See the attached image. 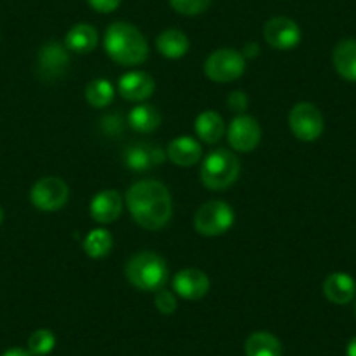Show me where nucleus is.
<instances>
[{
    "instance_id": "obj_1",
    "label": "nucleus",
    "mask_w": 356,
    "mask_h": 356,
    "mask_svg": "<svg viewBox=\"0 0 356 356\" xmlns=\"http://www.w3.org/2000/svg\"><path fill=\"white\" fill-rule=\"evenodd\" d=\"M131 217L136 224L149 231H157L170 222L173 213L170 191L157 180H140L126 193Z\"/></svg>"
},
{
    "instance_id": "obj_2",
    "label": "nucleus",
    "mask_w": 356,
    "mask_h": 356,
    "mask_svg": "<svg viewBox=\"0 0 356 356\" xmlns=\"http://www.w3.org/2000/svg\"><path fill=\"white\" fill-rule=\"evenodd\" d=\"M104 46L108 56L115 63L126 65V67L143 63L149 56V46H147L145 37L131 23H112L105 32Z\"/></svg>"
},
{
    "instance_id": "obj_3",
    "label": "nucleus",
    "mask_w": 356,
    "mask_h": 356,
    "mask_svg": "<svg viewBox=\"0 0 356 356\" xmlns=\"http://www.w3.org/2000/svg\"><path fill=\"white\" fill-rule=\"evenodd\" d=\"M126 278L142 292H157L168 282L166 260L154 252H140L126 264Z\"/></svg>"
},
{
    "instance_id": "obj_4",
    "label": "nucleus",
    "mask_w": 356,
    "mask_h": 356,
    "mask_svg": "<svg viewBox=\"0 0 356 356\" xmlns=\"http://www.w3.org/2000/svg\"><path fill=\"white\" fill-rule=\"evenodd\" d=\"M239 177V161L231 150H211L201 166V182L211 191L231 187Z\"/></svg>"
},
{
    "instance_id": "obj_5",
    "label": "nucleus",
    "mask_w": 356,
    "mask_h": 356,
    "mask_svg": "<svg viewBox=\"0 0 356 356\" xmlns=\"http://www.w3.org/2000/svg\"><path fill=\"white\" fill-rule=\"evenodd\" d=\"M234 224V211L225 201H208L201 204L194 217V227L201 236L215 238L227 232Z\"/></svg>"
},
{
    "instance_id": "obj_6",
    "label": "nucleus",
    "mask_w": 356,
    "mask_h": 356,
    "mask_svg": "<svg viewBox=\"0 0 356 356\" xmlns=\"http://www.w3.org/2000/svg\"><path fill=\"white\" fill-rule=\"evenodd\" d=\"M246 58L239 51L222 47L213 51L204 61V74L213 82H231L241 77L245 72Z\"/></svg>"
},
{
    "instance_id": "obj_7",
    "label": "nucleus",
    "mask_w": 356,
    "mask_h": 356,
    "mask_svg": "<svg viewBox=\"0 0 356 356\" xmlns=\"http://www.w3.org/2000/svg\"><path fill=\"white\" fill-rule=\"evenodd\" d=\"M289 124L293 136L299 138L300 142H314V140L320 138L325 128L323 115H321L320 108L316 105L309 104V102L297 104L290 111Z\"/></svg>"
},
{
    "instance_id": "obj_8",
    "label": "nucleus",
    "mask_w": 356,
    "mask_h": 356,
    "mask_svg": "<svg viewBox=\"0 0 356 356\" xmlns=\"http://www.w3.org/2000/svg\"><path fill=\"white\" fill-rule=\"evenodd\" d=\"M68 194H70L68 186L61 178L44 177L32 187L30 200L37 210L56 211L65 207V203L68 201Z\"/></svg>"
},
{
    "instance_id": "obj_9",
    "label": "nucleus",
    "mask_w": 356,
    "mask_h": 356,
    "mask_svg": "<svg viewBox=\"0 0 356 356\" xmlns=\"http://www.w3.org/2000/svg\"><path fill=\"white\" fill-rule=\"evenodd\" d=\"M68 63H70V54L68 47L56 40H49L40 47L37 54V72L42 81L54 82L61 79L67 72Z\"/></svg>"
},
{
    "instance_id": "obj_10",
    "label": "nucleus",
    "mask_w": 356,
    "mask_h": 356,
    "mask_svg": "<svg viewBox=\"0 0 356 356\" xmlns=\"http://www.w3.org/2000/svg\"><path fill=\"white\" fill-rule=\"evenodd\" d=\"M299 25L286 16H276L264 25V39L273 49L289 51L300 42Z\"/></svg>"
},
{
    "instance_id": "obj_11",
    "label": "nucleus",
    "mask_w": 356,
    "mask_h": 356,
    "mask_svg": "<svg viewBox=\"0 0 356 356\" xmlns=\"http://www.w3.org/2000/svg\"><path fill=\"white\" fill-rule=\"evenodd\" d=\"M229 143L238 152H252L262 138V129L252 115H238L231 121L227 129Z\"/></svg>"
},
{
    "instance_id": "obj_12",
    "label": "nucleus",
    "mask_w": 356,
    "mask_h": 356,
    "mask_svg": "<svg viewBox=\"0 0 356 356\" xmlns=\"http://www.w3.org/2000/svg\"><path fill=\"white\" fill-rule=\"evenodd\" d=\"M166 159V152L152 143H133L122 152V161L133 171H147L159 166Z\"/></svg>"
},
{
    "instance_id": "obj_13",
    "label": "nucleus",
    "mask_w": 356,
    "mask_h": 356,
    "mask_svg": "<svg viewBox=\"0 0 356 356\" xmlns=\"http://www.w3.org/2000/svg\"><path fill=\"white\" fill-rule=\"evenodd\" d=\"M173 290L187 300L203 299L210 290V278L201 269H184L175 275Z\"/></svg>"
},
{
    "instance_id": "obj_14",
    "label": "nucleus",
    "mask_w": 356,
    "mask_h": 356,
    "mask_svg": "<svg viewBox=\"0 0 356 356\" xmlns=\"http://www.w3.org/2000/svg\"><path fill=\"white\" fill-rule=\"evenodd\" d=\"M122 211V197L118 191L107 189L100 191L97 196L91 200L89 213L98 224H112L119 218Z\"/></svg>"
},
{
    "instance_id": "obj_15",
    "label": "nucleus",
    "mask_w": 356,
    "mask_h": 356,
    "mask_svg": "<svg viewBox=\"0 0 356 356\" xmlns=\"http://www.w3.org/2000/svg\"><path fill=\"white\" fill-rule=\"evenodd\" d=\"M156 84L145 72H128L119 79V91L128 102H143L152 97Z\"/></svg>"
},
{
    "instance_id": "obj_16",
    "label": "nucleus",
    "mask_w": 356,
    "mask_h": 356,
    "mask_svg": "<svg viewBox=\"0 0 356 356\" xmlns=\"http://www.w3.org/2000/svg\"><path fill=\"white\" fill-rule=\"evenodd\" d=\"M323 293L332 304L344 306L356 297V282L348 273H332L325 280Z\"/></svg>"
},
{
    "instance_id": "obj_17",
    "label": "nucleus",
    "mask_w": 356,
    "mask_h": 356,
    "mask_svg": "<svg viewBox=\"0 0 356 356\" xmlns=\"http://www.w3.org/2000/svg\"><path fill=\"white\" fill-rule=\"evenodd\" d=\"M201 154H203L201 145L191 136H178V138L171 140L166 149L168 159L182 168L194 166L201 159Z\"/></svg>"
},
{
    "instance_id": "obj_18",
    "label": "nucleus",
    "mask_w": 356,
    "mask_h": 356,
    "mask_svg": "<svg viewBox=\"0 0 356 356\" xmlns=\"http://www.w3.org/2000/svg\"><path fill=\"white\" fill-rule=\"evenodd\" d=\"M334 67L344 81L356 82V39H346L335 46Z\"/></svg>"
},
{
    "instance_id": "obj_19",
    "label": "nucleus",
    "mask_w": 356,
    "mask_h": 356,
    "mask_svg": "<svg viewBox=\"0 0 356 356\" xmlns=\"http://www.w3.org/2000/svg\"><path fill=\"white\" fill-rule=\"evenodd\" d=\"M156 46H157V51H159L164 58L178 60V58L186 56L191 44H189V39H187V35L182 32V30L168 29L157 35Z\"/></svg>"
},
{
    "instance_id": "obj_20",
    "label": "nucleus",
    "mask_w": 356,
    "mask_h": 356,
    "mask_svg": "<svg viewBox=\"0 0 356 356\" xmlns=\"http://www.w3.org/2000/svg\"><path fill=\"white\" fill-rule=\"evenodd\" d=\"M97 44L98 32L89 23H79V25L72 26L68 30L67 37H65V46L68 47V51H74V53L88 54L97 47Z\"/></svg>"
},
{
    "instance_id": "obj_21",
    "label": "nucleus",
    "mask_w": 356,
    "mask_h": 356,
    "mask_svg": "<svg viewBox=\"0 0 356 356\" xmlns=\"http://www.w3.org/2000/svg\"><path fill=\"white\" fill-rule=\"evenodd\" d=\"M246 356H283V346L269 332H253L245 342Z\"/></svg>"
},
{
    "instance_id": "obj_22",
    "label": "nucleus",
    "mask_w": 356,
    "mask_h": 356,
    "mask_svg": "<svg viewBox=\"0 0 356 356\" xmlns=\"http://www.w3.org/2000/svg\"><path fill=\"white\" fill-rule=\"evenodd\" d=\"M194 129H196L197 136L207 143H217L224 136L225 126L224 119L220 114L213 111H204L197 115L196 122H194Z\"/></svg>"
},
{
    "instance_id": "obj_23",
    "label": "nucleus",
    "mask_w": 356,
    "mask_h": 356,
    "mask_svg": "<svg viewBox=\"0 0 356 356\" xmlns=\"http://www.w3.org/2000/svg\"><path fill=\"white\" fill-rule=\"evenodd\" d=\"M128 122L135 131L150 133L159 128L161 114L152 105H138L129 112Z\"/></svg>"
},
{
    "instance_id": "obj_24",
    "label": "nucleus",
    "mask_w": 356,
    "mask_h": 356,
    "mask_svg": "<svg viewBox=\"0 0 356 356\" xmlns=\"http://www.w3.org/2000/svg\"><path fill=\"white\" fill-rule=\"evenodd\" d=\"M82 248H84L86 255L91 257V259H104L112 250L111 232L105 231V229L89 231V234L82 241Z\"/></svg>"
},
{
    "instance_id": "obj_25",
    "label": "nucleus",
    "mask_w": 356,
    "mask_h": 356,
    "mask_svg": "<svg viewBox=\"0 0 356 356\" xmlns=\"http://www.w3.org/2000/svg\"><path fill=\"white\" fill-rule=\"evenodd\" d=\"M86 100L91 107L105 108L114 100V86L107 79H95L86 86Z\"/></svg>"
},
{
    "instance_id": "obj_26",
    "label": "nucleus",
    "mask_w": 356,
    "mask_h": 356,
    "mask_svg": "<svg viewBox=\"0 0 356 356\" xmlns=\"http://www.w3.org/2000/svg\"><path fill=\"white\" fill-rule=\"evenodd\" d=\"M56 346V337L49 328H39L29 337V351L32 356H46Z\"/></svg>"
},
{
    "instance_id": "obj_27",
    "label": "nucleus",
    "mask_w": 356,
    "mask_h": 356,
    "mask_svg": "<svg viewBox=\"0 0 356 356\" xmlns=\"http://www.w3.org/2000/svg\"><path fill=\"white\" fill-rule=\"evenodd\" d=\"M171 8L184 16H197L210 8L211 0H170Z\"/></svg>"
},
{
    "instance_id": "obj_28",
    "label": "nucleus",
    "mask_w": 356,
    "mask_h": 356,
    "mask_svg": "<svg viewBox=\"0 0 356 356\" xmlns=\"http://www.w3.org/2000/svg\"><path fill=\"white\" fill-rule=\"evenodd\" d=\"M156 307L159 309V313L163 314H173L177 311V299H175L173 293L166 289H161L156 292Z\"/></svg>"
},
{
    "instance_id": "obj_29",
    "label": "nucleus",
    "mask_w": 356,
    "mask_h": 356,
    "mask_svg": "<svg viewBox=\"0 0 356 356\" xmlns=\"http://www.w3.org/2000/svg\"><path fill=\"white\" fill-rule=\"evenodd\" d=\"M102 129H104L105 135L108 136H119L124 131V122L119 118L118 114H108L102 119Z\"/></svg>"
},
{
    "instance_id": "obj_30",
    "label": "nucleus",
    "mask_w": 356,
    "mask_h": 356,
    "mask_svg": "<svg viewBox=\"0 0 356 356\" xmlns=\"http://www.w3.org/2000/svg\"><path fill=\"white\" fill-rule=\"evenodd\" d=\"M88 4L95 11L102 13V15H108V13H114L121 6V0H88Z\"/></svg>"
},
{
    "instance_id": "obj_31",
    "label": "nucleus",
    "mask_w": 356,
    "mask_h": 356,
    "mask_svg": "<svg viewBox=\"0 0 356 356\" xmlns=\"http://www.w3.org/2000/svg\"><path fill=\"white\" fill-rule=\"evenodd\" d=\"M227 105L234 112H245L248 107V97L243 91H232L227 98Z\"/></svg>"
},
{
    "instance_id": "obj_32",
    "label": "nucleus",
    "mask_w": 356,
    "mask_h": 356,
    "mask_svg": "<svg viewBox=\"0 0 356 356\" xmlns=\"http://www.w3.org/2000/svg\"><path fill=\"white\" fill-rule=\"evenodd\" d=\"M2 356H32V355H30V351H25V349L22 348H13V349H8Z\"/></svg>"
},
{
    "instance_id": "obj_33",
    "label": "nucleus",
    "mask_w": 356,
    "mask_h": 356,
    "mask_svg": "<svg viewBox=\"0 0 356 356\" xmlns=\"http://www.w3.org/2000/svg\"><path fill=\"white\" fill-rule=\"evenodd\" d=\"M257 53H259V46L252 42V44H248V46H245V54H243V56L253 58V56H257Z\"/></svg>"
},
{
    "instance_id": "obj_34",
    "label": "nucleus",
    "mask_w": 356,
    "mask_h": 356,
    "mask_svg": "<svg viewBox=\"0 0 356 356\" xmlns=\"http://www.w3.org/2000/svg\"><path fill=\"white\" fill-rule=\"evenodd\" d=\"M346 355H348V356H356V337H353L351 341H349L348 348H346Z\"/></svg>"
},
{
    "instance_id": "obj_35",
    "label": "nucleus",
    "mask_w": 356,
    "mask_h": 356,
    "mask_svg": "<svg viewBox=\"0 0 356 356\" xmlns=\"http://www.w3.org/2000/svg\"><path fill=\"white\" fill-rule=\"evenodd\" d=\"M4 222V211H2V208H0V224Z\"/></svg>"
},
{
    "instance_id": "obj_36",
    "label": "nucleus",
    "mask_w": 356,
    "mask_h": 356,
    "mask_svg": "<svg viewBox=\"0 0 356 356\" xmlns=\"http://www.w3.org/2000/svg\"><path fill=\"white\" fill-rule=\"evenodd\" d=\"M355 313H356V302H355Z\"/></svg>"
}]
</instances>
